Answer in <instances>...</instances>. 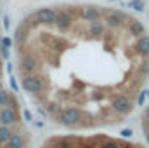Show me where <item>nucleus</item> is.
<instances>
[{
    "label": "nucleus",
    "instance_id": "nucleus-1",
    "mask_svg": "<svg viewBox=\"0 0 149 148\" xmlns=\"http://www.w3.org/2000/svg\"><path fill=\"white\" fill-rule=\"evenodd\" d=\"M21 87L57 127L88 132L128 120L149 85V32L121 7H40L17 26Z\"/></svg>",
    "mask_w": 149,
    "mask_h": 148
},
{
    "label": "nucleus",
    "instance_id": "nucleus-2",
    "mask_svg": "<svg viewBox=\"0 0 149 148\" xmlns=\"http://www.w3.org/2000/svg\"><path fill=\"white\" fill-rule=\"evenodd\" d=\"M21 120L19 117V110L12 108V106H3L0 108V125H14Z\"/></svg>",
    "mask_w": 149,
    "mask_h": 148
},
{
    "label": "nucleus",
    "instance_id": "nucleus-3",
    "mask_svg": "<svg viewBox=\"0 0 149 148\" xmlns=\"http://www.w3.org/2000/svg\"><path fill=\"white\" fill-rule=\"evenodd\" d=\"M139 125H141V132H142L144 143L149 147V91H148V103L142 106V113H141Z\"/></svg>",
    "mask_w": 149,
    "mask_h": 148
},
{
    "label": "nucleus",
    "instance_id": "nucleus-4",
    "mask_svg": "<svg viewBox=\"0 0 149 148\" xmlns=\"http://www.w3.org/2000/svg\"><path fill=\"white\" fill-rule=\"evenodd\" d=\"M12 134H14V131L9 125H0V147H3V148L7 147V143L10 141Z\"/></svg>",
    "mask_w": 149,
    "mask_h": 148
},
{
    "label": "nucleus",
    "instance_id": "nucleus-5",
    "mask_svg": "<svg viewBox=\"0 0 149 148\" xmlns=\"http://www.w3.org/2000/svg\"><path fill=\"white\" fill-rule=\"evenodd\" d=\"M0 70H2V61H0Z\"/></svg>",
    "mask_w": 149,
    "mask_h": 148
}]
</instances>
